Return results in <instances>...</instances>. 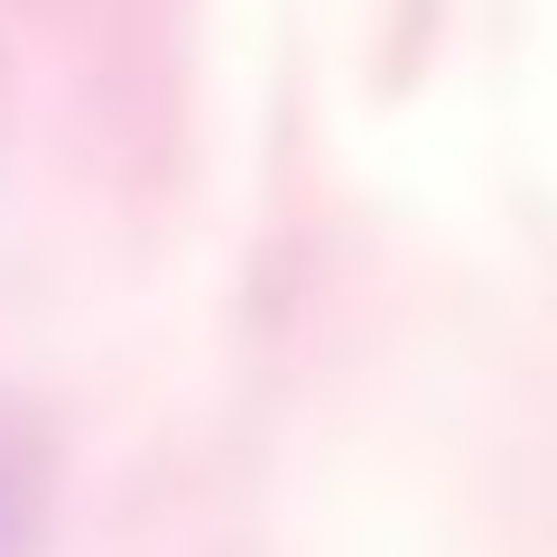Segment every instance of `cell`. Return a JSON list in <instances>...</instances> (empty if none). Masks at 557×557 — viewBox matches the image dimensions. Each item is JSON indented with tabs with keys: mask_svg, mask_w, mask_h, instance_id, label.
Here are the masks:
<instances>
[{
	"mask_svg": "<svg viewBox=\"0 0 557 557\" xmlns=\"http://www.w3.org/2000/svg\"><path fill=\"white\" fill-rule=\"evenodd\" d=\"M28 539H38V465L0 428V557H28Z\"/></svg>",
	"mask_w": 557,
	"mask_h": 557,
	"instance_id": "6da1fadb",
	"label": "cell"
}]
</instances>
